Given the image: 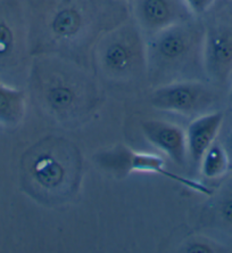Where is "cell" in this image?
<instances>
[{
  "label": "cell",
  "mask_w": 232,
  "mask_h": 253,
  "mask_svg": "<svg viewBox=\"0 0 232 253\" xmlns=\"http://www.w3.org/2000/svg\"><path fill=\"white\" fill-rule=\"evenodd\" d=\"M130 17L126 0H29L30 47L89 68L98 39Z\"/></svg>",
  "instance_id": "6da1fadb"
},
{
  "label": "cell",
  "mask_w": 232,
  "mask_h": 253,
  "mask_svg": "<svg viewBox=\"0 0 232 253\" xmlns=\"http://www.w3.org/2000/svg\"><path fill=\"white\" fill-rule=\"evenodd\" d=\"M33 98L54 124L74 128L90 119L100 102L89 68L55 55H35L29 71Z\"/></svg>",
  "instance_id": "7a4b0ae2"
},
{
  "label": "cell",
  "mask_w": 232,
  "mask_h": 253,
  "mask_svg": "<svg viewBox=\"0 0 232 253\" xmlns=\"http://www.w3.org/2000/svg\"><path fill=\"white\" fill-rule=\"evenodd\" d=\"M205 27L198 17L146 37L147 81L153 88L186 80H205Z\"/></svg>",
  "instance_id": "3957f363"
},
{
  "label": "cell",
  "mask_w": 232,
  "mask_h": 253,
  "mask_svg": "<svg viewBox=\"0 0 232 253\" xmlns=\"http://www.w3.org/2000/svg\"><path fill=\"white\" fill-rule=\"evenodd\" d=\"M80 174V154L64 138L40 140L24 155L25 185L40 202L61 203L69 199L77 191Z\"/></svg>",
  "instance_id": "277c9868"
},
{
  "label": "cell",
  "mask_w": 232,
  "mask_h": 253,
  "mask_svg": "<svg viewBox=\"0 0 232 253\" xmlns=\"http://www.w3.org/2000/svg\"><path fill=\"white\" fill-rule=\"evenodd\" d=\"M91 65L99 79L114 87L134 88L147 81L146 36L132 18L100 37Z\"/></svg>",
  "instance_id": "5b68a950"
},
{
  "label": "cell",
  "mask_w": 232,
  "mask_h": 253,
  "mask_svg": "<svg viewBox=\"0 0 232 253\" xmlns=\"http://www.w3.org/2000/svg\"><path fill=\"white\" fill-rule=\"evenodd\" d=\"M96 160L99 167L115 176L125 177L136 172L155 173L199 194L212 195V191L207 186L171 171L167 168L165 160L157 154L138 152L124 145H118L107 151L100 152L96 156Z\"/></svg>",
  "instance_id": "8992f818"
},
{
  "label": "cell",
  "mask_w": 232,
  "mask_h": 253,
  "mask_svg": "<svg viewBox=\"0 0 232 253\" xmlns=\"http://www.w3.org/2000/svg\"><path fill=\"white\" fill-rule=\"evenodd\" d=\"M216 95L205 80L177 81L153 89L149 103L164 112L182 115H201L209 112Z\"/></svg>",
  "instance_id": "52a82bcc"
},
{
  "label": "cell",
  "mask_w": 232,
  "mask_h": 253,
  "mask_svg": "<svg viewBox=\"0 0 232 253\" xmlns=\"http://www.w3.org/2000/svg\"><path fill=\"white\" fill-rule=\"evenodd\" d=\"M204 70L206 80L223 84L232 74V24L215 18L205 25Z\"/></svg>",
  "instance_id": "ba28073f"
},
{
  "label": "cell",
  "mask_w": 232,
  "mask_h": 253,
  "mask_svg": "<svg viewBox=\"0 0 232 253\" xmlns=\"http://www.w3.org/2000/svg\"><path fill=\"white\" fill-rule=\"evenodd\" d=\"M130 17L146 37L196 17L183 0H128Z\"/></svg>",
  "instance_id": "9c48e42d"
},
{
  "label": "cell",
  "mask_w": 232,
  "mask_h": 253,
  "mask_svg": "<svg viewBox=\"0 0 232 253\" xmlns=\"http://www.w3.org/2000/svg\"><path fill=\"white\" fill-rule=\"evenodd\" d=\"M145 138L158 148L175 165L183 167L188 160L186 131L178 125L162 120H147L141 124Z\"/></svg>",
  "instance_id": "30bf717a"
},
{
  "label": "cell",
  "mask_w": 232,
  "mask_h": 253,
  "mask_svg": "<svg viewBox=\"0 0 232 253\" xmlns=\"http://www.w3.org/2000/svg\"><path fill=\"white\" fill-rule=\"evenodd\" d=\"M223 122L224 114L220 111H213L198 115L187 126V150L193 165L199 166L205 152L216 141Z\"/></svg>",
  "instance_id": "8fae6325"
},
{
  "label": "cell",
  "mask_w": 232,
  "mask_h": 253,
  "mask_svg": "<svg viewBox=\"0 0 232 253\" xmlns=\"http://www.w3.org/2000/svg\"><path fill=\"white\" fill-rule=\"evenodd\" d=\"M26 111V94L23 89L0 84V125L17 126Z\"/></svg>",
  "instance_id": "7c38bea8"
},
{
  "label": "cell",
  "mask_w": 232,
  "mask_h": 253,
  "mask_svg": "<svg viewBox=\"0 0 232 253\" xmlns=\"http://www.w3.org/2000/svg\"><path fill=\"white\" fill-rule=\"evenodd\" d=\"M230 166L229 154L220 141H214L200 160V173L207 179H219L227 173Z\"/></svg>",
  "instance_id": "4fadbf2b"
},
{
  "label": "cell",
  "mask_w": 232,
  "mask_h": 253,
  "mask_svg": "<svg viewBox=\"0 0 232 253\" xmlns=\"http://www.w3.org/2000/svg\"><path fill=\"white\" fill-rule=\"evenodd\" d=\"M193 16L200 17L207 14L214 6L215 0H183Z\"/></svg>",
  "instance_id": "5bb4252c"
},
{
  "label": "cell",
  "mask_w": 232,
  "mask_h": 253,
  "mask_svg": "<svg viewBox=\"0 0 232 253\" xmlns=\"http://www.w3.org/2000/svg\"><path fill=\"white\" fill-rule=\"evenodd\" d=\"M216 210H218L219 218L227 225L232 226V193L228 194L220 201L218 206H216Z\"/></svg>",
  "instance_id": "9a60e30c"
},
{
  "label": "cell",
  "mask_w": 232,
  "mask_h": 253,
  "mask_svg": "<svg viewBox=\"0 0 232 253\" xmlns=\"http://www.w3.org/2000/svg\"><path fill=\"white\" fill-rule=\"evenodd\" d=\"M223 146L226 147V150H227L228 154H229V158H230V155H232V128L227 133L226 141H224Z\"/></svg>",
  "instance_id": "2e32d148"
},
{
  "label": "cell",
  "mask_w": 232,
  "mask_h": 253,
  "mask_svg": "<svg viewBox=\"0 0 232 253\" xmlns=\"http://www.w3.org/2000/svg\"><path fill=\"white\" fill-rule=\"evenodd\" d=\"M229 103H230V105L232 106V84H231V87H230V91H229Z\"/></svg>",
  "instance_id": "e0dca14e"
},
{
  "label": "cell",
  "mask_w": 232,
  "mask_h": 253,
  "mask_svg": "<svg viewBox=\"0 0 232 253\" xmlns=\"http://www.w3.org/2000/svg\"><path fill=\"white\" fill-rule=\"evenodd\" d=\"M126 1H128V0H126Z\"/></svg>",
  "instance_id": "ac0fdd59"
}]
</instances>
